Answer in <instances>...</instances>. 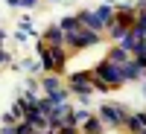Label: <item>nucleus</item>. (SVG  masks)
<instances>
[{
  "instance_id": "f257e3e1",
  "label": "nucleus",
  "mask_w": 146,
  "mask_h": 134,
  "mask_svg": "<svg viewBox=\"0 0 146 134\" xmlns=\"http://www.w3.org/2000/svg\"><path fill=\"white\" fill-rule=\"evenodd\" d=\"M38 61L41 70L47 73H62L67 64V47H56V44H38Z\"/></svg>"
},
{
  "instance_id": "1a4fd4ad",
  "label": "nucleus",
  "mask_w": 146,
  "mask_h": 134,
  "mask_svg": "<svg viewBox=\"0 0 146 134\" xmlns=\"http://www.w3.org/2000/svg\"><path fill=\"white\" fill-rule=\"evenodd\" d=\"M143 73H146V67H140V64L135 61V58H129V61L123 64V76H126V82H131V79H140Z\"/></svg>"
},
{
  "instance_id": "20e7f679",
  "label": "nucleus",
  "mask_w": 146,
  "mask_h": 134,
  "mask_svg": "<svg viewBox=\"0 0 146 134\" xmlns=\"http://www.w3.org/2000/svg\"><path fill=\"white\" fill-rule=\"evenodd\" d=\"M96 117L102 119L105 128H123L126 119H129V111H126V108H120V105H102Z\"/></svg>"
},
{
  "instance_id": "0eeeda50",
  "label": "nucleus",
  "mask_w": 146,
  "mask_h": 134,
  "mask_svg": "<svg viewBox=\"0 0 146 134\" xmlns=\"http://www.w3.org/2000/svg\"><path fill=\"white\" fill-rule=\"evenodd\" d=\"M44 44H56V47H64V29L62 26H47V32H44V38H41Z\"/></svg>"
},
{
  "instance_id": "f03ea898",
  "label": "nucleus",
  "mask_w": 146,
  "mask_h": 134,
  "mask_svg": "<svg viewBox=\"0 0 146 134\" xmlns=\"http://www.w3.org/2000/svg\"><path fill=\"white\" fill-rule=\"evenodd\" d=\"M94 79H100V82H105L108 88H120V84L126 82V76H123V64H114V61H100L94 67Z\"/></svg>"
},
{
  "instance_id": "2eb2a0df",
  "label": "nucleus",
  "mask_w": 146,
  "mask_h": 134,
  "mask_svg": "<svg viewBox=\"0 0 146 134\" xmlns=\"http://www.w3.org/2000/svg\"><path fill=\"white\" fill-rule=\"evenodd\" d=\"M58 26L64 29V35H70V32H79V29H82V23H79V18H76V15H73V18H64Z\"/></svg>"
},
{
  "instance_id": "9b49d317",
  "label": "nucleus",
  "mask_w": 146,
  "mask_h": 134,
  "mask_svg": "<svg viewBox=\"0 0 146 134\" xmlns=\"http://www.w3.org/2000/svg\"><path fill=\"white\" fill-rule=\"evenodd\" d=\"M105 58H108V61H114V64H126L129 58H131V53H129V50H123V47L117 44V47H111V50H108V55H105Z\"/></svg>"
},
{
  "instance_id": "f3484780",
  "label": "nucleus",
  "mask_w": 146,
  "mask_h": 134,
  "mask_svg": "<svg viewBox=\"0 0 146 134\" xmlns=\"http://www.w3.org/2000/svg\"><path fill=\"white\" fill-rule=\"evenodd\" d=\"M58 134H82V128H79V125H73V123H67V119H64V123H62V128H58Z\"/></svg>"
},
{
  "instance_id": "412c9836",
  "label": "nucleus",
  "mask_w": 146,
  "mask_h": 134,
  "mask_svg": "<svg viewBox=\"0 0 146 134\" xmlns=\"http://www.w3.org/2000/svg\"><path fill=\"white\" fill-rule=\"evenodd\" d=\"M9 6H21V0H9Z\"/></svg>"
},
{
  "instance_id": "9d476101",
  "label": "nucleus",
  "mask_w": 146,
  "mask_h": 134,
  "mask_svg": "<svg viewBox=\"0 0 146 134\" xmlns=\"http://www.w3.org/2000/svg\"><path fill=\"white\" fill-rule=\"evenodd\" d=\"M96 20H100V26L108 29L114 23V9L111 6H96Z\"/></svg>"
},
{
  "instance_id": "5701e85b",
  "label": "nucleus",
  "mask_w": 146,
  "mask_h": 134,
  "mask_svg": "<svg viewBox=\"0 0 146 134\" xmlns=\"http://www.w3.org/2000/svg\"><path fill=\"white\" fill-rule=\"evenodd\" d=\"M143 93H146V88H143Z\"/></svg>"
},
{
  "instance_id": "6e6552de",
  "label": "nucleus",
  "mask_w": 146,
  "mask_h": 134,
  "mask_svg": "<svg viewBox=\"0 0 146 134\" xmlns=\"http://www.w3.org/2000/svg\"><path fill=\"white\" fill-rule=\"evenodd\" d=\"M79 128H82V134H102V131H105L102 119H100V117H94V114H91L88 119H85V123H82Z\"/></svg>"
},
{
  "instance_id": "7ed1b4c3",
  "label": "nucleus",
  "mask_w": 146,
  "mask_h": 134,
  "mask_svg": "<svg viewBox=\"0 0 146 134\" xmlns=\"http://www.w3.org/2000/svg\"><path fill=\"white\" fill-rule=\"evenodd\" d=\"M100 38H102V32L100 29H79V32H70V35H64V47L67 50H85V47H94V44H100Z\"/></svg>"
},
{
  "instance_id": "4468645a",
  "label": "nucleus",
  "mask_w": 146,
  "mask_h": 134,
  "mask_svg": "<svg viewBox=\"0 0 146 134\" xmlns=\"http://www.w3.org/2000/svg\"><path fill=\"white\" fill-rule=\"evenodd\" d=\"M131 32H135L140 41H146V12H137L135 23H131Z\"/></svg>"
},
{
  "instance_id": "ddd939ff",
  "label": "nucleus",
  "mask_w": 146,
  "mask_h": 134,
  "mask_svg": "<svg viewBox=\"0 0 146 134\" xmlns=\"http://www.w3.org/2000/svg\"><path fill=\"white\" fill-rule=\"evenodd\" d=\"M41 88L44 93H53V90H62V82H58L56 73H47V76H41Z\"/></svg>"
},
{
  "instance_id": "423d86ee",
  "label": "nucleus",
  "mask_w": 146,
  "mask_h": 134,
  "mask_svg": "<svg viewBox=\"0 0 146 134\" xmlns=\"http://www.w3.org/2000/svg\"><path fill=\"white\" fill-rule=\"evenodd\" d=\"M129 134H140L143 128H146V111H137V114H129V119H126V125H123Z\"/></svg>"
},
{
  "instance_id": "b1692460",
  "label": "nucleus",
  "mask_w": 146,
  "mask_h": 134,
  "mask_svg": "<svg viewBox=\"0 0 146 134\" xmlns=\"http://www.w3.org/2000/svg\"><path fill=\"white\" fill-rule=\"evenodd\" d=\"M56 134H58V131H56Z\"/></svg>"
},
{
  "instance_id": "6ab92c4d",
  "label": "nucleus",
  "mask_w": 146,
  "mask_h": 134,
  "mask_svg": "<svg viewBox=\"0 0 146 134\" xmlns=\"http://www.w3.org/2000/svg\"><path fill=\"white\" fill-rule=\"evenodd\" d=\"M23 67H27L29 73H38V70H41V61H27V64H23Z\"/></svg>"
},
{
  "instance_id": "f8f14e48",
  "label": "nucleus",
  "mask_w": 146,
  "mask_h": 134,
  "mask_svg": "<svg viewBox=\"0 0 146 134\" xmlns=\"http://www.w3.org/2000/svg\"><path fill=\"white\" fill-rule=\"evenodd\" d=\"M76 18H79V23H82L85 29H102L100 20H96V12H79Z\"/></svg>"
},
{
  "instance_id": "a211bd4d",
  "label": "nucleus",
  "mask_w": 146,
  "mask_h": 134,
  "mask_svg": "<svg viewBox=\"0 0 146 134\" xmlns=\"http://www.w3.org/2000/svg\"><path fill=\"white\" fill-rule=\"evenodd\" d=\"M18 102L23 105V111H27V108H32V105H35V102H38V99H35V96H32V93H21V99H18Z\"/></svg>"
},
{
  "instance_id": "39448f33",
  "label": "nucleus",
  "mask_w": 146,
  "mask_h": 134,
  "mask_svg": "<svg viewBox=\"0 0 146 134\" xmlns=\"http://www.w3.org/2000/svg\"><path fill=\"white\" fill-rule=\"evenodd\" d=\"M67 90L82 96V102H88V96L94 93V76L91 73H73V76L67 79Z\"/></svg>"
},
{
  "instance_id": "4be33fe9",
  "label": "nucleus",
  "mask_w": 146,
  "mask_h": 134,
  "mask_svg": "<svg viewBox=\"0 0 146 134\" xmlns=\"http://www.w3.org/2000/svg\"><path fill=\"white\" fill-rule=\"evenodd\" d=\"M140 134H146V128H143V131H140Z\"/></svg>"
},
{
  "instance_id": "aec40b11",
  "label": "nucleus",
  "mask_w": 146,
  "mask_h": 134,
  "mask_svg": "<svg viewBox=\"0 0 146 134\" xmlns=\"http://www.w3.org/2000/svg\"><path fill=\"white\" fill-rule=\"evenodd\" d=\"M35 3H38V0H21V6H27V9H32Z\"/></svg>"
},
{
  "instance_id": "dca6fc26",
  "label": "nucleus",
  "mask_w": 146,
  "mask_h": 134,
  "mask_svg": "<svg viewBox=\"0 0 146 134\" xmlns=\"http://www.w3.org/2000/svg\"><path fill=\"white\" fill-rule=\"evenodd\" d=\"M131 58H135V61L140 64V67H146V41H140L135 50H131Z\"/></svg>"
}]
</instances>
